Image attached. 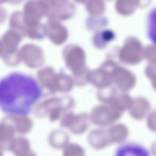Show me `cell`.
<instances>
[{
	"label": "cell",
	"mask_w": 156,
	"mask_h": 156,
	"mask_svg": "<svg viewBox=\"0 0 156 156\" xmlns=\"http://www.w3.org/2000/svg\"><path fill=\"white\" fill-rule=\"evenodd\" d=\"M48 5V11L47 16L48 20L59 21L68 19L71 15L72 5L66 0Z\"/></svg>",
	"instance_id": "5b68a950"
},
{
	"label": "cell",
	"mask_w": 156,
	"mask_h": 156,
	"mask_svg": "<svg viewBox=\"0 0 156 156\" xmlns=\"http://www.w3.org/2000/svg\"><path fill=\"white\" fill-rule=\"evenodd\" d=\"M151 104L146 98L140 96L133 98L132 107L128 111L130 116L136 120H140L146 117L150 112Z\"/></svg>",
	"instance_id": "9c48e42d"
},
{
	"label": "cell",
	"mask_w": 156,
	"mask_h": 156,
	"mask_svg": "<svg viewBox=\"0 0 156 156\" xmlns=\"http://www.w3.org/2000/svg\"><path fill=\"white\" fill-rule=\"evenodd\" d=\"M44 25L45 35L54 43L58 44L62 42L66 37L67 31L59 21L49 20Z\"/></svg>",
	"instance_id": "52a82bcc"
},
{
	"label": "cell",
	"mask_w": 156,
	"mask_h": 156,
	"mask_svg": "<svg viewBox=\"0 0 156 156\" xmlns=\"http://www.w3.org/2000/svg\"><path fill=\"white\" fill-rule=\"evenodd\" d=\"M147 150L141 145L134 143L124 144L117 149L118 156H147L150 155Z\"/></svg>",
	"instance_id": "4fadbf2b"
},
{
	"label": "cell",
	"mask_w": 156,
	"mask_h": 156,
	"mask_svg": "<svg viewBox=\"0 0 156 156\" xmlns=\"http://www.w3.org/2000/svg\"><path fill=\"white\" fill-rule=\"evenodd\" d=\"M133 98L127 92L118 94L112 102L110 105L123 113L129 111L133 105Z\"/></svg>",
	"instance_id": "5bb4252c"
},
{
	"label": "cell",
	"mask_w": 156,
	"mask_h": 156,
	"mask_svg": "<svg viewBox=\"0 0 156 156\" xmlns=\"http://www.w3.org/2000/svg\"><path fill=\"white\" fill-rule=\"evenodd\" d=\"M48 11V4L43 0H29L27 2L22 12L25 30L41 24L40 20L47 16Z\"/></svg>",
	"instance_id": "7a4b0ae2"
},
{
	"label": "cell",
	"mask_w": 156,
	"mask_h": 156,
	"mask_svg": "<svg viewBox=\"0 0 156 156\" xmlns=\"http://www.w3.org/2000/svg\"><path fill=\"white\" fill-rule=\"evenodd\" d=\"M146 124L151 131L156 133V109L150 112L146 117Z\"/></svg>",
	"instance_id": "44dd1931"
},
{
	"label": "cell",
	"mask_w": 156,
	"mask_h": 156,
	"mask_svg": "<svg viewBox=\"0 0 156 156\" xmlns=\"http://www.w3.org/2000/svg\"><path fill=\"white\" fill-rule=\"evenodd\" d=\"M119 2L120 12L124 16L132 14L137 8L135 0H120Z\"/></svg>",
	"instance_id": "e0dca14e"
},
{
	"label": "cell",
	"mask_w": 156,
	"mask_h": 156,
	"mask_svg": "<svg viewBox=\"0 0 156 156\" xmlns=\"http://www.w3.org/2000/svg\"><path fill=\"white\" fill-rule=\"evenodd\" d=\"M21 35L20 33L12 29L5 34L1 41V54L3 57L11 55L15 52L21 40Z\"/></svg>",
	"instance_id": "8992f818"
},
{
	"label": "cell",
	"mask_w": 156,
	"mask_h": 156,
	"mask_svg": "<svg viewBox=\"0 0 156 156\" xmlns=\"http://www.w3.org/2000/svg\"><path fill=\"white\" fill-rule=\"evenodd\" d=\"M137 7L144 8L151 4L152 0H135Z\"/></svg>",
	"instance_id": "603a6c76"
},
{
	"label": "cell",
	"mask_w": 156,
	"mask_h": 156,
	"mask_svg": "<svg viewBox=\"0 0 156 156\" xmlns=\"http://www.w3.org/2000/svg\"><path fill=\"white\" fill-rule=\"evenodd\" d=\"M144 73L150 80L152 88L156 91V64L149 63L145 69Z\"/></svg>",
	"instance_id": "d6986e66"
},
{
	"label": "cell",
	"mask_w": 156,
	"mask_h": 156,
	"mask_svg": "<svg viewBox=\"0 0 156 156\" xmlns=\"http://www.w3.org/2000/svg\"><path fill=\"white\" fill-rule=\"evenodd\" d=\"M123 114L110 105L101 103L95 106L89 115L91 122L99 127L104 128L115 123Z\"/></svg>",
	"instance_id": "3957f363"
},
{
	"label": "cell",
	"mask_w": 156,
	"mask_h": 156,
	"mask_svg": "<svg viewBox=\"0 0 156 156\" xmlns=\"http://www.w3.org/2000/svg\"><path fill=\"white\" fill-rule=\"evenodd\" d=\"M42 95L37 82L30 75L13 72L1 80L0 105L5 113L26 116Z\"/></svg>",
	"instance_id": "6da1fadb"
},
{
	"label": "cell",
	"mask_w": 156,
	"mask_h": 156,
	"mask_svg": "<svg viewBox=\"0 0 156 156\" xmlns=\"http://www.w3.org/2000/svg\"><path fill=\"white\" fill-rule=\"evenodd\" d=\"M118 94L117 91L112 89L108 91H100L97 94V99L101 103L110 105Z\"/></svg>",
	"instance_id": "2e32d148"
},
{
	"label": "cell",
	"mask_w": 156,
	"mask_h": 156,
	"mask_svg": "<svg viewBox=\"0 0 156 156\" xmlns=\"http://www.w3.org/2000/svg\"><path fill=\"white\" fill-rule=\"evenodd\" d=\"M87 140L90 146L97 150H101L111 145L106 130L103 128L91 130L88 135Z\"/></svg>",
	"instance_id": "ba28073f"
},
{
	"label": "cell",
	"mask_w": 156,
	"mask_h": 156,
	"mask_svg": "<svg viewBox=\"0 0 156 156\" xmlns=\"http://www.w3.org/2000/svg\"><path fill=\"white\" fill-rule=\"evenodd\" d=\"M64 154L65 155L71 156H83L85 151L84 148L76 143H71L66 146Z\"/></svg>",
	"instance_id": "ac0fdd59"
},
{
	"label": "cell",
	"mask_w": 156,
	"mask_h": 156,
	"mask_svg": "<svg viewBox=\"0 0 156 156\" xmlns=\"http://www.w3.org/2000/svg\"><path fill=\"white\" fill-rule=\"evenodd\" d=\"M46 2L49 5L55 2H57L62 1L64 0H43Z\"/></svg>",
	"instance_id": "484cf974"
},
{
	"label": "cell",
	"mask_w": 156,
	"mask_h": 156,
	"mask_svg": "<svg viewBox=\"0 0 156 156\" xmlns=\"http://www.w3.org/2000/svg\"><path fill=\"white\" fill-rule=\"evenodd\" d=\"M72 112H69L63 116L62 121V125L64 127L69 128L71 125L75 115Z\"/></svg>",
	"instance_id": "7402d4cb"
},
{
	"label": "cell",
	"mask_w": 156,
	"mask_h": 156,
	"mask_svg": "<svg viewBox=\"0 0 156 156\" xmlns=\"http://www.w3.org/2000/svg\"><path fill=\"white\" fill-rule=\"evenodd\" d=\"M110 143L122 144L127 139L129 135L127 126L121 123H115L108 127L106 130Z\"/></svg>",
	"instance_id": "30bf717a"
},
{
	"label": "cell",
	"mask_w": 156,
	"mask_h": 156,
	"mask_svg": "<svg viewBox=\"0 0 156 156\" xmlns=\"http://www.w3.org/2000/svg\"><path fill=\"white\" fill-rule=\"evenodd\" d=\"M31 52L29 49L28 45H25L28 51L24 46L22 48L21 55L23 60L27 64L31 67H35L42 64L43 60V53L39 48L32 45H30Z\"/></svg>",
	"instance_id": "8fae6325"
},
{
	"label": "cell",
	"mask_w": 156,
	"mask_h": 156,
	"mask_svg": "<svg viewBox=\"0 0 156 156\" xmlns=\"http://www.w3.org/2000/svg\"><path fill=\"white\" fill-rule=\"evenodd\" d=\"M24 0H0L1 3H3L6 2H9L12 4H18L22 2Z\"/></svg>",
	"instance_id": "cb8c5ba5"
},
{
	"label": "cell",
	"mask_w": 156,
	"mask_h": 156,
	"mask_svg": "<svg viewBox=\"0 0 156 156\" xmlns=\"http://www.w3.org/2000/svg\"><path fill=\"white\" fill-rule=\"evenodd\" d=\"M147 33L149 39L156 44V7L152 9L147 15Z\"/></svg>",
	"instance_id": "9a60e30c"
},
{
	"label": "cell",
	"mask_w": 156,
	"mask_h": 156,
	"mask_svg": "<svg viewBox=\"0 0 156 156\" xmlns=\"http://www.w3.org/2000/svg\"><path fill=\"white\" fill-rule=\"evenodd\" d=\"M91 122L89 115L82 112L76 114L74 119L69 127L70 131L76 135L85 133L88 129Z\"/></svg>",
	"instance_id": "7c38bea8"
},
{
	"label": "cell",
	"mask_w": 156,
	"mask_h": 156,
	"mask_svg": "<svg viewBox=\"0 0 156 156\" xmlns=\"http://www.w3.org/2000/svg\"><path fill=\"white\" fill-rule=\"evenodd\" d=\"M144 59L150 63L156 64V44L147 45L144 49Z\"/></svg>",
	"instance_id": "ffe728a7"
},
{
	"label": "cell",
	"mask_w": 156,
	"mask_h": 156,
	"mask_svg": "<svg viewBox=\"0 0 156 156\" xmlns=\"http://www.w3.org/2000/svg\"><path fill=\"white\" fill-rule=\"evenodd\" d=\"M144 47L141 41L136 37L131 36L126 40L120 53L122 60L127 64L134 65L139 64L144 59Z\"/></svg>",
	"instance_id": "277c9868"
},
{
	"label": "cell",
	"mask_w": 156,
	"mask_h": 156,
	"mask_svg": "<svg viewBox=\"0 0 156 156\" xmlns=\"http://www.w3.org/2000/svg\"><path fill=\"white\" fill-rule=\"evenodd\" d=\"M151 151L154 155L156 156V140L151 144Z\"/></svg>",
	"instance_id": "d4e9b609"
}]
</instances>
